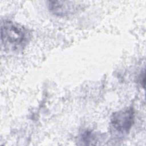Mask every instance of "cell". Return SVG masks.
<instances>
[{"instance_id": "cell-4", "label": "cell", "mask_w": 146, "mask_h": 146, "mask_svg": "<svg viewBox=\"0 0 146 146\" xmlns=\"http://www.w3.org/2000/svg\"><path fill=\"white\" fill-rule=\"evenodd\" d=\"M80 141L84 145H92V143L96 140L94 134L91 131H84L80 136Z\"/></svg>"}, {"instance_id": "cell-1", "label": "cell", "mask_w": 146, "mask_h": 146, "mask_svg": "<svg viewBox=\"0 0 146 146\" xmlns=\"http://www.w3.org/2000/svg\"><path fill=\"white\" fill-rule=\"evenodd\" d=\"M1 41L9 50H22L30 39V33L22 25L10 20H4L1 25Z\"/></svg>"}, {"instance_id": "cell-3", "label": "cell", "mask_w": 146, "mask_h": 146, "mask_svg": "<svg viewBox=\"0 0 146 146\" xmlns=\"http://www.w3.org/2000/svg\"><path fill=\"white\" fill-rule=\"evenodd\" d=\"M79 5L70 1H51L48 2L49 10L53 14L60 17H64L75 13L79 9Z\"/></svg>"}, {"instance_id": "cell-2", "label": "cell", "mask_w": 146, "mask_h": 146, "mask_svg": "<svg viewBox=\"0 0 146 146\" xmlns=\"http://www.w3.org/2000/svg\"><path fill=\"white\" fill-rule=\"evenodd\" d=\"M135 119V112L132 107L115 112L110 120L111 132L115 135H125L131 129Z\"/></svg>"}]
</instances>
